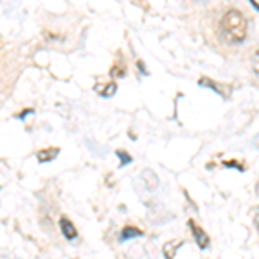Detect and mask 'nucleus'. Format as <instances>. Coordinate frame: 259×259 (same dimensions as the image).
Masks as SVG:
<instances>
[{
  "mask_svg": "<svg viewBox=\"0 0 259 259\" xmlns=\"http://www.w3.org/2000/svg\"><path fill=\"white\" fill-rule=\"evenodd\" d=\"M220 35L228 44H240L247 35V19L237 9H230L220 21Z\"/></svg>",
  "mask_w": 259,
  "mask_h": 259,
  "instance_id": "1",
  "label": "nucleus"
},
{
  "mask_svg": "<svg viewBox=\"0 0 259 259\" xmlns=\"http://www.w3.org/2000/svg\"><path fill=\"white\" fill-rule=\"evenodd\" d=\"M189 227L192 228V233H194V239L197 242V245L200 249H206L207 245H209V237H207V233L204 232L202 228L197 227V225L194 223V220L189 221Z\"/></svg>",
  "mask_w": 259,
  "mask_h": 259,
  "instance_id": "2",
  "label": "nucleus"
},
{
  "mask_svg": "<svg viewBox=\"0 0 259 259\" xmlns=\"http://www.w3.org/2000/svg\"><path fill=\"white\" fill-rule=\"evenodd\" d=\"M59 225H61V232H62V235H64L66 239H68V240L76 239L78 232H76V228H74V225L71 223V221H69L68 218H61Z\"/></svg>",
  "mask_w": 259,
  "mask_h": 259,
  "instance_id": "3",
  "label": "nucleus"
},
{
  "mask_svg": "<svg viewBox=\"0 0 259 259\" xmlns=\"http://www.w3.org/2000/svg\"><path fill=\"white\" fill-rule=\"evenodd\" d=\"M59 154V149L57 147H52V149H44V150H38L36 152V159L40 162H49V161H54Z\"/></svg>",
  "mask_w": 259,
  "mask_h": 259,
  "instance_id": "4",
  "label": "nucleus"
},
{
  "mask_svg": "<svg viewBox=\"0 0 259 259\" xmlns=\"http://www.w3.org/2000/svg\"><path fill=\"white\" fill-rule=\"evenodd\" d=\"M140 235H142V232L135 227H124L121 230V240L133 239V237H140Z\"/></svg>",
  "mask_w": 259,
  "mask_h": 259,
  "instance_id": "5",
  "label": "nucleus"
},
{
  "mask_svg": "<svg viewBox=\"0 0 259 259\" xmlns=\"http://www.w3.org/2000/svg\"><path fill=\"white\" fill-rule=\"evenodd\" d=\"M180 242H168V244L164 245V256L166 257H173L175 254H177V249L180 247Z\"/></svg>",
  "mask_w": 259,
  "mask_h": 259,
  "instance_id": "6",
  "label": "nucleus"
},
{
  "mask_svg": "<svg viewBox=\"0 0 259 259\" xmlns=\"http://www.w3.org/2000/svg\"><path fill=\"white\" fill-rule=\"evenodd\" d=\"M252 71H254V74H256V78L259 80V50L254 54V57H252Z\"/></svg>",
  "mask_w": 259,
  "mask_h": 259,
  "instance_id": "7",
  "label": "nucleus"
},
{
  "mask_svg": "<svg viewBox=\"0 0 259 259\" xmlns=\"http://www.w3.org/2000/svg\"><path fill=\"white\" fill-rule=\"evenodd\" d=\"M118 156L121 157V159H123V164H126V162L132 161V157H130L128 154H124V152H118Z\"/></svg>",
  "mask_w": 259,
  "mask_h": 259,
  "instance_id": "8",
  "label": "nucleus"
}]
</instances>
